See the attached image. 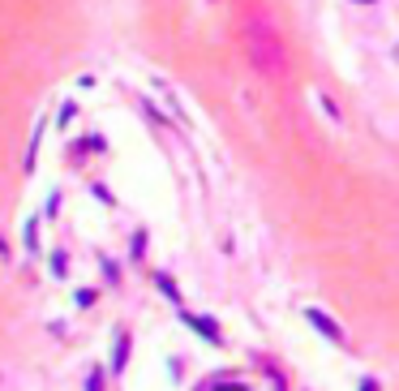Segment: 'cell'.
I'll list each match as a JSON object with an SVG mask.
<instances>
[{"label": "cell", "instance_id": "cell-5", "mask_svg": "<svg viewBox=\"0 0 399 391\" xmlns=\"http://www.w3.org/2000/svg\"><path fill=\"white\" fill-rule=\"evenodd\" d=\"M155 284H159V292H163V297H168L172 305H181V292H177V284H172L168 276H155Z\"/></svg>", "mask_w": 399, "mask_h": 391}, {"label": "cell", "instance_id": "cell-7", "mask_svg": "<svg viewBox=\"0 0 399 391\" xmlns=\"http://www.w3.org/2000/svg\"><path fill=\"white\" fill-rule=\"evenodd\" d=\"M361 391H378V383H365V387H361Z\"/></svg>", "mask_w": 399, "mask_h": 391}, {"label": "cell", "instance_id": "cell-2", "mask_svg": "<svg viewBox=\"0 0 399 391\" xmlns=\"http://www.w3.org/2000/svg\"><path fill=\"white\" fill-rule=\"evenodd\" d=\"M305 319L322 331V335H327L331 340V344H343V327L335 323V319H327V314H322V310H305Z\"/></svg>", "mask_w": 399, "mask_h": 391}, {"label": "cell", "instance_id": "cell-1", "mask_svg": "<svg viewBox=\"0 0 399 391\" xmlns=\"http://www.w3.org/2000/svg\"><path fill=\"white\" fill-rule=\"evenodd\" d=\"M245 47H249V61H254L266 78H284L288 69V47L275 31V22H270L262 9H254L245 17Z\"/></svg>", "mask_w": 399, "mask_h": 391}, {"label": "cell", "instance_id": "cell-6", "mask_svg": "<svg viewBox=\"0 0 399 391\" xmlns=\"http://www.w3.org/2000/svg\"><path fill=\"white\" fill-rule=\"evenodd\" d=\"M99 378H104V374L90 370V374H86V391H104V383H99Z\"/></svg>", "mask_w": 399, "mask_h": 391}, {"label": "cell", "instance_id": "cell-4", "mask_svg": "<svg viewBox=\"0 0 399 391\" xmlns=\"http://www.w3.org/2000/svg\"><path fill=\"white\" fill-rule=\"evenodd\" d=\"M124 357H129V335H124V331H116V353H112V374H120V370H124Z\"/></svg>", "mask_w": 399, "mask_h": 391}, {"label": "cell", "instance_id": "cell-3", "mask_svg": "<svg viewBox=\"0 0 399 391\" xmlns=\"http://www.w3.org/2000/svg\"><path fill=\"white\" fill-rule=\"evenodd\" d=\"M181 323H185L189 331H197V335L206 340V344H219V327H215L211 319H197V314H181Z\"/></svg>", "mask_w": 399, "mask_h": 391}]
</instances>
